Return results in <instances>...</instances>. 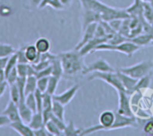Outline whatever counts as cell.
Masks as SVG:
<instances>
[{"mask_svg": "<svg viewBox=\"0 0 153 136\" xmlns=\"http://www.w3.org/2000/svg\"><path fill=\"white\" fill-rule=\"evenodd\" d=\"M82 9L92 10L101 16V21L109 22L114 19H126L130 18V14L126 9H119L111 7L100 0H79Z\"/></svg>", "mask_w": 153, "mask_h": 136, "instance_id": "6da1fadb", "label": "cell"}, {"mask_svg": "<svg viewBox=\"0 0 153 136\" xmlns=\"http://www.w3.org/2000/svg\"><path fill=\"white\" fill-rule=\"evenodd\" d=\"M151 4H152V8H153V1H152V2H151Z\"/></svg>", "mask_w": 153, "mask_h": 136, "instance_id": "6f0895ef", "label": "cell"}, {"mask_svg": "<svg viewBox=\"0 0 153 136\" xmlns=\"http://www.w3.org/2000/svg\"><path fill=\"white\" fill-rule=\"evenodd\" d=\"M143 2H152L153 0H142Z\"/></svg>", "mask_w": 153, "mask_h": 136, "instance_id": "9f6ffc18", "label": "cell"}, {"mask_svg": "<svg viewBox=\"0 0 153 136\" xmlns=\"http://www.w3.org/2000/svg\"><path fill=\"white\" fill-rule=\"evenodd\" d=\"M8 58H9V57H3V58H0V69H4Z\"/></svg>", "mask_w": 153, "mask_h": 136, "instance_id": "f907efd6", "label": "cell"}, {"mask_svg": "<svg viewBox=\"0 0 153 136\" xmlns=\"http://www.w3.org/2000/svg\"><path fill=\"white\" fill-rule=\"evenodd\" d=\"M35 47L36 48L38 49V51L42 54V53H47V52H49L50 50V47H51V44H50V41L49 39H48L47 38H39L36 41H35Z\"/></svg>", "mask_w": 153, "mask_h": 136, "instance_id": "44dd1931", "label": "cell"}, {"mask_svg": "<svg viewBox=\"0 0 153 136\" xmlns=\"http://www.w3.org/2000/svg\"><path fill=\"white\" fill-rule=\"evenodd\" d=\"M117 70L108 64V62L103 58H100L94 61L89 66H85L82 74H87L93 72H116Z\"/></svg>", "mask_w": 153, "mask_h": 136, "instance_id": "ba28073f", "label": "cell"}, {"mask_svg": "<svg viewBox=\"0 0 153 136\" xmlns=\"http://www.w3.org/2000/svg\"><path fill=\"white\" fill-rule=\"evenodd\" d=\"M82 129H80V128H76L74 122L73 121H70L68 123V125H66L65 130L63 131V135L65 136H78L81 135V133H82Z\"/></svg>", "mask_w": 153, "mask_h": 136, "instance_id": "d4e9b609", "label": "cell"}, {"mask_svg": "<svg viewBox=\"0 0 153 136\" xmlns=\"http://www.w3.org/2000/svg\"><path fill=\"white\" fill-rule=\"evenodd\" d=\"M15 52H16V50L13 46H11L9 44L0 43V58L9 57Z\"/></svg>", "mask_w": 153, "mask_h": 136, "instance_id": "83f0119b", "label": "cell"}, {"mask_svg": "<svg viewBox=\"0 0 153 136\" xmlns=\"http://www.w3.org/2000/svg\"><path fill=\"white\" fill-rule=\"evenodd\" d=\"M50 65L52 68V75L61 79L62 76L64 75V69H63L62 63H61V60H60L58 55H56L50 60Z\"/></svg>", "mask_w": 153, "mask_h": 136, "instance_id": "d6986e66", "label": "cell"}, {"mask_svg": "<svg viewBox=\"0 0 153 136\" xmlns=\"http://www.w3.org/2000/svg\"><path fill=\"white\" fill-rule=\"evenodd\" d=\"M61 3L65 5V7H67V6H70L71 3H72V0H60Z\"/></svg>", "mask_w": 153, "mask_h": 136, "instance_id": "db71d44e", "label": "cell"}, {"mask_svg": "<svg viewBox=\"0 0 153 136\" xmlns=\"http://www.w3.org/2000/svg\"><path fill=\"white\" fill-rule=\"evenodd\" d=\"M17 106H18L19 114H20L22 121H23L24 123L28 124L30 122L32 115H33V112L26 105V103H25V97H21L20 98V100L17 103Z\"/></svg>", "mask_w": 153, "mask_h": 136, "instance_id": "2e32d148", "label": "cell"}, {"mask_svg": "<svg viewBox=\"0 0 153 136\" xmlns=\"http://www.w3.org/2000/svg\"><path fill=\"white\" fill-rule=\"evenodd\" d=\"M49 120L53 121V122L56 125V126H57L62 132L65 130V126H66V125H65V120H62V119L58 118L57 117H56L55 115H53V113H52V115H51Z\"/></svg>", "mask_w": 153, "mask_h": 136, "instance_id": "60d3db41", "label": "cell"}, {"mask_svg": "<svg viewBox=\"0 0 153 136\" xmlns=\"http://www.w3.org/2000/svg\"><path fill=\"white\" fill-rule=\"evenodd\" d=\"M50 7H52L55 10H63L65 9V5L61 3L60 0H51L48 4Z\"/></svg>", "mask_w": 153, "mask_h": 136, "instance_id": "f6af8a7d", "label": "cell"}, {"mask_svg": "<svg viewBox=\"0 0 153 136\" xmlns=\"http://www.w3.org/2000/svg\"><path fill=\"white\" fill-rule=\"evenodd\" d=\"M117 75L124 86V88L126 89V91L129 94V95H132V93L134 92V88L136 86V83L138 82V79H135V78H133L122 72H120L119 70L117 71Z\"/></svg>", "mask_w": 153, "mask_h": 136, "instance_id": "7c38bea8", "label": "cell"}, {"mask_svg": "<svg viewBox=\"0 0 153 136\" xmlns=\"http://www.w3.org/2000/svg\"><path fill=\"white\" fill-rule=\"evenodd\" d=\"M108 39L107 38H93L92 39H91L90 41H88L83 47H82L78 51L80 52V54L82 56H85L86 55L94 52V49L100 44L108 42Z\"/></svg>", "mask_w": 153, "mask_h": 136, "instance_id": "8fae6325", "label": "cell"}, {"mask_svg": "<svg viewBox=\"0 0 153 136\" xmlns=\"http://www.w3.org/2000/svg\"><path fill=\"white\" fill-rule=\"evenodd\" d=\"M24 48H21L18 50H16L15 54L17 56V61L20 64H28V60L25 56V52H24Z\"/></svg>", "mask_w": 153, "mask_h": 136, "instance_id": "ab89813d", "label": "cell"}, {"mask_svg": "<svg viewBox=\"0 0 153 136\" xmlns=\"http://www.w3.org/2000/svg\"><path fill=\"white\" fill-rule=\"evenodd\" d=\"M128 39H129L126 38V37L123 36L121 33L116 32V33L108 40L107 43H108V44H110V45H118V44H121V43H123V42H125V41H126V40H128Z\"/></svg>", "mask_w": 153, "mask_h": 136, "instance_id": "1f68e13d", "label": "cell"}, {"mask_svg": "<svg viewBox=\"0 0 153 136\" xmlns=\"http://www.w3.org/2000/svg\"><path fill=\"white\" fill-rule=\"evenodd\" d=\"M52 113H53V115H55L58 118L65 120V106L62 103H60L55 100H53Z\"/></svg>", "mask_w": 153, "mask_h": 136, "instance_id": "cb8c5ba5", "label": "cell"}, {"mask_svg": "<svg viewBox=\"0 0 153 136\" xmlns=\"http://www.w3.org/2000/svg\"><path fill=\"white\" fill-rule=\"evenodd\" d=\"M152 75V73L147 74L146 76H144V77H143L141 79H139L138 82H137V83H136V86H135L134 91H146V90H148L150 88V86H151Z\"/></svg>", "mask_w": 153, "mask_h": 136, "instance_id": "7402d4cb", "label": "cell"}, {"mask_svg": "<svg viewBox=\"0 0 153 136\" xmlns=\"http://www.w3.org/2000/svg\"><path fill=\"white\" fill-rule=\"evenodd\" d=\"M59 81H60L59 78L53 76V75H50L48 77V87H47L46 92L50 94V95H54L56 93V89H57V85H58Z\"/></svg>", "mask_w": 153, "mask_h": 136, "instance_id": "4316f807", "label": "cell"}, {"mask_svg": "<svg viewBox=\"0 0 153 136\" xmlns=\"http://www.w3.org/2000/svg\"><path fill=\"white\" fill-rule=\"evenodd\" d=\"M9 126L13 129L15 132H17L20 135L22 136H34L33 130L28 126V124L24 123L22 120H17L14 122H11Z\"/></svg>", "mask_w": 153, "mask_h": 136, "instance_id": "5bb4252c", "label": "cell"}, {"mask_svg": "<svg viewBox=\"0 0 153 136\" xmlns=\"http://www.w3.org/2000/svg\"><path fill=\"white\" fill-rule=\"evenodd\" d=\"M25 103L31 109V111L33 113L38 111L37 110V104H36V100H35L34 93H30V94L25 95Z\"/></svg>", "mask_w": 153, "mask_h": 136, "instance_id": "836d02e7", "label": "cell"}, {"mask_svg": "<svg viewBox=\"0 0 153 136\" xmlns=\"http://www.w3.org/2000/svg\"><path fill=\"white\" fill-rule=\"evenodd\" d=\"M28 66H29V63L28 64H20V63L17 64L16 70H17L18 75L20 77H27V75H28Z\"/></svg>", "mask_w": 153, "mask_h": 136, "instance_id": "f35d334b", "label": "cell"}, {"mask_svg": "<svg viewBox=\"0 0 153 136\" xmlns=\"http://www.w3.org/2000/svg\"><path fill=\"white\" fill-rule=\"evenodd\" d=\"M64 69V74L68 76H74L78 74H82L85 68L83 57L80 52L76 49L65 51L57 54Z\"/></svg>", "mask_w": 153, "mask_h": 136, "instance_id": "7a4b0ae2", "label": "cell"}, {"mask_svg": "<svg viewBox=\"0 0 153 136\" xmlns=\"http://www.w3.org/2000/svg\"><path fill=\"white\" fill-rule=\"evenodd\" d=\"M28 126L32 129V130H37L42 126H45V122L43 119V116L41 112H35L33 113L30 122L28 123Z\"/></svg>", "mask_w": 153, "mask_h": 136, "instance_id": "ffe728a7", "label": "cell"}, {"mask_svg": "<svg viewBox=\"0 0 153 136\" xmlns=\"http://www.w3.org/2000/svg\"><path fill=\"white\" fill-rule=\"evenodd\" d=\"M18 77H19V75H18L16 67H14L13 69H12V70L8 73V74H7L6 77H5V81L7 82L8 85L10 86V85H12V84H13V83L16 82Z\"/></svg>", "mask_w": 153, "mask_h": 136, "instance_id": "e575fe53", "label": "cell"}, {"mask_svg": "<svg viewBox=\"0 0 153 136\" xmlns=\"http://www.w3.org/2000/svg\"><path fill=\"white\" fill-rule=\"evenodd\" d=\"M33 134L34 136H51V135L47 130V128L45 127V126L37 130H33Z\"/></svg>", "mask_w": 153, "mask_h": 136, "instance_id": "bcb514c9", "label": "cell"}, {"mask_svg": "<svg viewBox=\"0 0 153 136\" xmlns=\"http://www.w3.org/2000/svg\"><path fill=\"white\" fill-rule=\"evenodd\" d=\"M8 86H9V85H8V83H7V82H6V81L0 82V98L4 94L5 90H6V88H7Z\"/></svg>", "mask_w": 153, "mask_h": 136, "instance_id": "681fc988", "label": "cell"}, {"mask_svg": "<svg viewBox=\"0 0 153 136\" xmlns=\"http://www.w3.org/2000/svg\"><path fill=\"white\" fill-rule=\"evenodd\" d=\"M48 77L38 78V80H37V89L39 90L43 93L46 92L47 87H48Z\"/></svg>", "mask_w": 153, "mask_h": 136, "instance_id": "74e56055", "label": "cell"}, {"mask_svg": "<svg viewBox=\"0 0 153 136\" xmlns=\"http://www.w3.org/2000/svg\"><path fill=\"white\" fill-rule=\"evenodd\" d=\"M120 72L133 77L135 79H141L146 76L149 74H152L153 70V62L152 60L142 61L138 64H135L127 67H121L118 69Z\"/></svg>", "mask_w": 153, "mask_h": 136, "instance_id": "277c9868", "label": "cell"}, {"mask_svg": "<svg viewBox=\"0 0 153 136\" xmlns=\"http://www.w3.org/2000/svg\"><path fill=\"white\" fill-rule=\"evenodd\" d=\"M37 80L38 79L35 75L26 77V82H25V88H24L25 95L35 92V91L37 90Z\"/></svg>", "mask_w": 153, "mask_h": 136, "instance_id": "603a6c76", "label": "cell"}, {"mask_svg": "<svg viewBox=\"0 0 153 136\" xmlns=\"http://www.w3.org/2000/svg\"><path fill=\"white\" fill-rule=\"evenodd\" d=\"M152 118H153V117H152Z\"/></svg>", "mask_w": 153, "mask_h": 136, "instance_id": "94428289", "label": "cell"}, {"mask_svg": "<svg viewBox=\"0 0 153 136\" xmlns=\"http://www.w3.org/2000/svg\"><path fill=\"white\" fill-rule=\"evenodd\" d=\"M101 80L105 82L106 83L111 85L114 89L117 91H126L124 88L117 71L116 72H93L91 76H89L88 80L92 81V80Z\"/></svg>", "mask_w": 153, "mask_h": 136, "instance_id": "5b68a950", "label": "cell"}, {"mask_svg": "<svg viewBox=\"0 0 153 136\" xmlns=\"http://www.w3.org/2000/svg\"><path fill=\"white\" fill-rule=\"evenodd\" d=\"M129 40L134 42V44L140 46L141 48H143V47H145V46L152 44V42L153 41V34L147 33V32H143L134 38L129 39Z\"/></svg>", "mask_w": 153, "mask_h": 136, "instance_id": "ac0fdd59", "label": "cell"}, {"mask_svg": "<svg viewBox=\"0 0 153 136\" xmlns=\"http://www.w3.org/2000/svg\"><path fill=\"white\" fill-rule=\"evenodd\" d=\"M50 1H51V0H41L40 4H39V8L41 9V8H44V7L48 6Z\"/></svg>", "mask_w": 153, "mask_h": 136, "instance_id": "816d5d0a", "label": "cell"}, {"mask_svg": "<svg viewBox=\"0 0 153 136\" xmlns=\"http://www.w3.org/2000/svg\"><path fill=\"white\" fill-rule=\"evenodd\" d=\"M143 17L147 22L153 24V8L151 2H143Z\"/></svg>", "mask_w": 153, "mask_h": 136, "instance_id": "484cf974", "label": "cell"}, {"mask_svg": "<svg viewBox=\"0 0 153 136\" xmlns=\"http://www.w3.org/2000/svg\"><path fill=\"white\" fill-rule=\"evenodd\" d=\"M141 48H142L140 46L134 44V42L128 39L118 45H110L107 42L102 43L94 49V52L95 51H118L122 54L126 55L128 57H132Z\"/></svg>", "mask_w": 153, "mask_h": 136, "instance_id": "3957f363", "label": "cell"}, {"mask_svg": "<svg viewBox=\"0 0 153 136\" xmlns=\"http://www.w3.org/2000/svg\"><path fill=\"white\" fill-rule=\"evenodd\" d=\"M36 104H37V110L38 112L42 113V104H43V92H41L39 90H36L34 92Z\"/></svg>", "mask_w": 153, "mask_h": 136, "instance_id": "d590c367", "label": "cell"}, {"mask_svg": "<svg viewBox=\"0 0 153 136\" xmlns=\"http://www.w3.org/2000/svg\"><path fill=\"white\" fill-rule=\"evenodd\" d=\"M79 89H80V85L79 84H74V85H73L72 87H70L69 89H67L66 91H65L64 92H62L60 94H54L53 95V100L62 103L64 106H66L73 100V99L76 95Z\"/></svg>", "mask_w": 153, "mask_h": 136, "instance_id": "9c48e42d", "label": "cell"}, {"mask_svg": "<svg viewBox=\"0 0 153 136\" xmlns=\"http://www.w3.org/2000/svg\"><path fill=\"white\" fill-rule=\"evenodd\" d=\"M118 94V109L117 112L123 116L126 117H134L132 106H131V100L130 96L126 91H117Z\"/></svg>", "mask_w": 153, "mask_h": 136, "instance_id": "8992f818", "label": "cell"}, {"mask_svg": "<svg viewBox=\"0 0 153 136\" xmlns=\"http://www.w3.org/2000/svg\"><path fill=\"white\" fill-rule=\"evenodd\" d=\"M11 123V121L9 120V118L4 116V115H0V127L5 126H9Z\"/></svg>", "mask_w": 153, "mask_h": 136, "instance_id": "c3c4849f", "label": "cell"}, {"mask_svg": "<svg viewBox=\"0 0 153 136\" xmlns=\"http://www.w3.org/2000/svg\"><path fill=\"white\" fill-rule=\"evenodd\" d=\"M17 64H18L17 56H16V54L14 53V54H13L11 56H9V58H8V60H7V62H6L5 67H4V74H5V77H6V75L8 74V73H9L12 69H13L14 67H16Z\"/></svg>", "mask_w": 153, "mask_h": 136, "instance_id": "f546056e", "label": "cell"}, {"mask_svg": "<svg viewBox=\"0 0 153 136\" xmlns=\"http://www.w3.org/2000/svg\"><path fill=\"white\" fill-rule=\"evenodd\" d=\"M11 13H12V9L8 5H5V4L0 5V15L1 16L6 17V16H9Z\"/></svg>", "mask_w": 153, "mask_h": 136, "instance_id": "7dc6e473", "label": "cell"}, {"mask_svg": "<svg viewBox=\"0 0 153 136\" xmlns=\"http://www.w3.org/2000/svg\"><path fill=\"white\" fill-rule=\"evenodd\" d=\"M5 81V74L4 69H0V82Z\"/></svg>", "mask_w": 153, "mask_h": 136, "instance_id": "f5cc1de1", "label": "cell"}, {"mask_svg": "<svg viewBox=\"0 0 153 136\" xmlns=\"http://www.w3.org/2000/svg\"><path fill=\"white\" fill-rule=\"evenodd\" d=\"M25 56L30 64H36L40 60V53L36 48L35 45H28L24 48Z\"/></svg>", "mask_w": 153, "mask_h": 136, "instance_id": "e0dca14e", "label": "cell"}, {"mask_svg": "<svg viewBox=\"0 0 153 136\" xmlns=\"http://www.w3.org/2000/svg\"><path fill=\"white\" fill-rule=\"evenodd\" d=\"M21 98L20 91L15 83L10 85V100L13 101L14 103H18Z\"/></svg>", "mask_w": 153, "mask_h": 136, "instance_id": "4dcf8cb0", "label": "cell"}, {"mask_svg": "<svg viewBox=\"0 0 153 136\" xmlns=\"http://www.w3.org/2000/svg\"><path fill=\"white\" fill-rule=\"evenodd\" d=\"M50 75H52V68H51V65L37 72V74H36V77L37 79L38 78H42V77H49Z\"/></svg>", "mask_w": 153, "mask_h": 136, "instance_id": "7bdbcfd3", "label": "cell"}, {"mask_svg": "<svg viewBox=\"0 0 153 136\" xmlns=\"http://www.w3.org/2000/svg\"><path fill=\"white\" fill-rule=\"evenodd\" d=\"M115 122L113 124V126L110 127L109 131L112 130H117V129H121V128H125V127H137L139 126L138 123V119L135 117H126V116H123L121 114H119L117 111L115 112Z\"/></svg>", "mask_w": 153, "mask_h": 136, "instance_id": "52a82bcc", "label": "cell"}, {"mask_svg": "<svg viewBox=\"0 0 153 136\" xmlns=\"http://www.w3.org/2000/svg\"><path fill=\"white\" fill-rule=\"evenodd\" d=\"M152 25H153V24H152Z\"/></svg>", "mask_w": 153, "mask_h": 136, "instance_id": "91938a15", "label": "cell"}, {"mask_svg": "<svg viewBox=\"0 0 153 136\" xmlns=\"http://www.w3.org/2000/svg\"><path fill=\"white\" fill-rule=\"evenodd\" d=\"M95 38H107L108 39H109V37L107 35L104 28L102 27V25L99 22L98 25H97V28H96V30H95V35H94Z\"/></svg>", "mask_w": 153, "mask_h": 136, "instance_id": "b9f144b4", "label": "cell"}, {"mask_svg": "<svg viewBox=\"0 0 153 136\" xmlns=\"http://www.w3.org/2000/svg\"><path fill=\"white\" fill-rule=\"evenodd\" d=\"M99 22H93V23H91L89 24L85 30H82V39L79 41V43L75 46L74 49L76 50H79L82 47H83L88 41H90L91 39H92L94 38V35H95V30H96V28H97V25H98Z\"/></svg>", "mask_w": 153, "mask_h": 136, "instance_id": "30bf717a", "label": "cell"}, {"mask_svg": "<svg viewBox=\"0 0 153 136\" xmlns=\"http://www.w3.org/2000/svg\"><path fill=\"white\" fill-rule=\"evenodd\" d=\"M143 133L149 136H153V118L146 120L143 126Z\"/></svg>", "mask_w": 153, "mask_h": 136, "instance_id": "8d00e7d4", "label": "cell"}, {"mask_svg": "<svg viewBox=\"0 0 153 136\" xmlns=\"http://www.w3.org/2000/svg\"><path fill=\"white\" fill-rule=\"evenodd\" d=\"M45 127L47 128V130L48 131V133L51 135V136H60L63 135V132L56 126V125L51 121V120H48V122L45 123Z\"/></svg>", "mask_w": 153, "mask_h": 136, "instance_id": "f1b7e54d", "label": "cell"}, {"mask_svg": "<svg viewBox=\"0 0 153 136\" xmlns=\"http://www.w3.org/2000/svg\"><path fill=\"white\" fill-rule=\"evenodd\" d=\"M30 1H31L32 4H35V5H37V6H39V4L40 2H41V0H30Z\"/></svg>", "mask_w": 153, "mask_h": 136, "instance_id": "11a10c76", "label": "cell"}, {"mask_svg": "<svg viewBox=\"0 0 153 136\" xmlns=\"http://www.w3.org/2000/svg\"><path fill=\"white\" fill-rule=\"evenodd\" d=\"M152 46H153V41H152Z\"/></svg>", "mask_w": 153, "mask_h": 136, "instance_id": "680465c9", "label": "cell"}, {"mask_svg": "<svg viewBox=\"0 0 153 136\" xmlns=\"http://www.w3.org/2000/svg\"><path fill=\"white\" fill-rule=\"evenodd\" d=\"M129 22H130V18H126L123 20L121 28L119 30V33H121L123 36H125L126 38L129 39L130 38V33H131V30H130V26H129Z\"/></svg>", "mask_w": 153, "mask_h": 136, "instance_id": "d6a6232c", "label": "cell"}, {"mask_svg": "<svg viewBox=\"0 0 153 136\" xmlns=\"http://www.w3.org/2000/svg\"><path fill=\"white\" fill-rule=\"evenodd\" d=\"M123 20H124V19H114V20L109 21L108 23H109V25L113 28V30H115L117 32H118L119 30H120V28H121Z\"/></svg>", "mask_w": 153, "mask_h": 136, "instance_id": "ee69618b", "label": "cell"}, {"mask_svg": "<svg viewBox=\"0 0 153 136\" xmlns=\"http://www.w3.org/2000/svg\"><path fill=\"white\" fill-rule=\"evenodd\" d=\"M101 21V16L100 13L89 10V9H82V30L85 28L93 22H100Z\"/></svg>", "mask_w": 153, "mask_h": 136, "instance_id": "4fadbf2b", "label": "cell"}, {"mask_svg": "<svg viewBox=\"0 0 153 136\" xmlns=\"http://www.w3.org/2000/svg\"><path fill=\"white\" fill-rule=\"evenodd\" d=\"M2 115L6 116L11 122H14V121H17V120H22L21 117H20V114H19L18 106H17L16 103H14L12 100H10L8 102L5 109L3 110Z\"/></svg>", "mask_w": 153, "mask_h": 136, "instance_id": "9a60e30c", "label": "cell"}]
</instances>
